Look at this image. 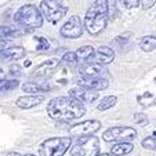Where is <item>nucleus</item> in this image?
Instances as JSON below:
<instances>
[{"label": "nucleus", "instance_id": "1a4fd4ad", "mask_svg": "<svg viewBox=\"0 0 156 156\" xmlns=\"http://www.w3.org/2000/svg\"><path fill=\"white\" fill-rule=\"evenodd\" d=\"M101 129V123L98 120H86L82 123L73 124L69 129V134L76 137H86V136H91L93 133L98 131Z\"/></svg>", "mask_w": 156, "mask_h": 156}, {"label": "nucleus", "instance_id": "7c9ffc66", "mask_svg": "<svg viewBox=\"0 0 156 156\" xmlns=\"http://www.w3.org/2000/svg\"><path fill=\"white\" fill-rule=\"evenodd\" d=\"M155 3H156V0H141L142 9H151Z\"/></svg>", "mask_w": 156, "mask_h": 156}, {"label": "nucleus", "instance_id": "72a5a7b5", "mask_svg": "<svg viewBox=\"0 0 156 156\" xmlns=\"http://www.w3.org/2000/svg\"><path fill=\"white\" fill-rule=\"evenodd\" d=\"M9 156H20L18 153H11V155H9Z\"/></svg>", "mask_w": 156, "mask_h": 156}, {"label": "nucleus", "instance_id": "412c9836", "mask_svg": "<svg viewBox=\"0 0 156 156\" xmlns=\"http://www.w3.org/2000/svg\"><path fill=\"white\" fill-rule=\"evenodd\" d=\"M77 59H83V61H90V58H94L95 51L91 46H83L76 51Z\"/></svg>", "mask_w": 156, "mask_h": 156}, {"label": "nucleus", "instance_id": "2f4dec72", "mask_svg": "<svg viewBox=\"0 0 156 156\" xmlns=\"http://www.w3.org/2000/svg\"><path fill=\"white\" fill-rule=\"evenodd\" d=\"M4 82H6V80H4V72L2 71V68H0V86L3 84Z\"/></svg>", "mask_w": 156, "mask_h": 156}, {"label": "nucleus", "instance_id": "9b49d317", "mask_svg": "<svg viewBox=\"0 0 156 156\" xmlns=\"http://www.w3.org/2000/svg\"><path fill=\"white\" fill-rule=\"evenodd\" d=\"M69 97L75 98V100L80 101V102H93L100 97V93L95 90H90V88L84 87H75L69 91Z\"/></svg>", "mask_w": 156, "mask_h": 156}, {"label": "nucleus", "instance_id": "6e6552de", "mask_svg": "<svg viewBox=\"0 0 156 156\" xmlns=\"http://www.w3.org/2000/svg\"><path fill=\"white\" fill-rule=\"evenodd\" d=\"M84 22H82L79 15H72L61 28V35L68 39H76L80 37L83 33Z\"/></svg>", "mask_w": 156, "mask_h": 156}, {"label": "nucleus", "instance_id": "4be33fe9", "mask_svg": "<svg viewBox=\"0 0 156 156\" xmlns=\"http://www.w3.org/2000/svg\"><path fill=\"white\" fill-rule=\"evenodd\" d=\"M116 104V97L115 95H108V97H104L102 100H101V102L98 104V111H106V109L112 108V106H115Z\"/></svg>", "mask_w": 156, "mask_h": 156}, {"label": "nucleus", "instance_id": "b1692460", "mask_svg": "<svg viewBox=\"0 0 156 156\" xmlns=\"http://www.w3.org/2000/svg\"><path fill=\"white\" fill-rule=\"evenodd\" d=\"M142 147L147 149H156V133H153L151 137H147L142 141Z\"/></svg>", "mask_w": 156, "mask_h": 156}, {"label": "nucleus", "instance_id": "0eeeda50", "mask_svg": "<svg viewBox=\"0 0 156 156\" xmlns=\"http://www.w3.org/2000/svg\"><path fill=\"white\" fill-rule=\"evenodd\" d=\"M102 138L106 142H131L137 138V130L127 126L111 127L102 134Z\"/></svg>", "mask_w": 156, "mask_h": 156}, {"label": "nucleus", "instance_id": "c85d7f7f", "mask_svg": "<svg viewBox=\"0 0 156 156\" xmlns=\"http://www.w3.org/2000/svg\"><path fill=\"white\" fill-rule=\"evenodd\" d=\"M120 3H123L126 7L131 9V7H137L140 3H141V0H120Z\"/></svg>", "mask_w": 156, "mask_h": 156}, {"label": "nucleus", "instance_id": "7ed1b4c3", "mask_svg": "<svg viewBox=\"0 0 156 156\" xmlns=\"http://www.w3.org/2000/svg\"><path fill=\"white\" fill-rule=\"evenodd\" d=\"M15 22L20 27L33 29V28H40L43 25V15L41 11L33 4H24L20 7V10L15 14Z\"/></svg>", "mask_w": 156, "mask_h": 156}, {"label": "nucleus", "instance_id": "6ab92c4d", "mask_svg": "<svg viewBox=\"0 0 156 156\" xmlns=\"http://www.w3.org/2000/svg\"><path fill=\"white\" fill-rule=\"evenodd\" d=\"M140 47H141L142 51H153L156 48V35H148V36H144L140 41Z\"/></svg>", "mask_w": 156, "mask_h": 156}, {"label": "nucleus", "instance_id": "a211bd4d", "mask_svg": "<svg viewBox=\"0 0 156 156\" xmlns=\"http://www.w3.org/2000/svg\"><path fill=\"white\" fill-rule=\"evenodd\" d=\"M134 149V145L131 142H118L112 147V155L115 156H124V155H129L131 151Z\"/></svg>", "mask_w": 156, "mask_h": 156}, {"label": "nucleus", "instance_id": "f8f14e48", "mask_svg": "<svg viewBox=\"0 0 156 156\" xmlns=\"http://www.w3.org/2000/svg\"><path fill=\"white\" fill-rule=\"evenodd\" d=\"M77 84L80 87L84 88H90V90H95V91H101V90H105L109 86L108 80L104 79V77H79L77 79Z\"/></svg>", "mask_w": 156, "mask_h": 156}, {"label": "nucleus", "instance_id": "473e14b6", "mask_svg": "<svg viewBox=\"0 0 156 156\" xmlns=\"http://www.w3.org/2000/svg\"><path fill=\"white\" fill-rule=\"evenodd\" d=\"M98 156H112V155H109V153H101V155H98Z\"/></svg>", "mask_w": 156, "mask_h": 156}, {"label": "nucleus", "instance_id": "9d476101", "mask_svg": "<svg viewBox=\"0 0 156 156\" xmlns=\"http://www.w3.org/2000/svg\"><path fill=\"white\" fill-rule=\"evenodd\" d=\"M59 65V59L57 58H50L47 59L46 62H43V64H40L37 66V68L35 69V71L30 73V77H35V79H47V77H50L51 75L55 72L57 66Z\"/></svg>", "mask_w": 156, "mask_h": 156}, {"label": "nucleus", "instance_id": "f704fd0d", "mask_svg": "<svg viewBox=\"0 0 156 156\" xmlns=\"http://www.w3.org/2000/svg\"><path fill=\"white\" fill-rule=\"evenodd\" d=\"M28 156H35V155H28Z\"/></svg>", "mask_w": 156, "mask_h": 156}, {"label": "nucleus", "instance_id": "423d86ee", "mask_svg": "<svg viewBox=\"0 0 156 156\" xmlns=\"http://www.w3.org/2000/svg\"><path fill=\"white\" fill-rule=\"evenodd\" d=\"M72 145V137H55L48 138L41 144V156H64Z\"/></svg>", "mask_w": 156, "mask_h": 156}, {"label": "nucleus", "instance_id": "2eb2a0df", "mask_svg": "<svg viewBox=\"0 0 156 156\" xmlns=\"http://www.w3.org/2000/svg\"><path fill=\"white\" fill-rule=\"evenodd\" d=\"M44 101V95H25V97H21L17 100V106L21 109H29L33 106L40 105Z\"/></svg>", "mask_w": 156, "mask_h": 156}, {"label": "nucleus", "instance_id": "5701e85b", "mask_svg": "<svg viewBox=\"0 0 156 156\" xmlns=\"http://www.w3.org/2000/svg\"><path fill=\"white\" fill-rule=\"evenodd\" d=\"M20 82L17 79H10V80H6L3 84L0 86V94H4L7 91H12L15 87H18Z\"/></svg>", "mask_w": 156, "mask_h": 156}, {"label": "nucleus", "instance_id": "20e7f679", "mask_svg": "<svg viewBox=\"0 0 156 156\" xmlns=\"http://www.w3.org/2000/svg\"><path fill=\"white\" fill-rule=\"evenodd\" d=\"M40 11L46 21L57 24L68 12V6L64 0H43L40 3Z\"/></svg>", "mask_w": 156, "mask_h": 156}, {"label": "nucleus", "instance_id": "f3484780", "mask_svg": "<svg viewBox=\"0 0 156 156\" xmlns=\"http://www.w3.org/2000/svg\"><path fill=\"white\" fill-rule=\"evenodd\" d=\"M22 90L27 93H29L30 95H39V93H47L50 91V87L46 84H37V83H33V82H29V83H25L22 86Z\"/></svg>", "mask_w": 156, "mask_h": 156}, {"label": "nucleus", "instance_id": "cd10ccee", "mask_svg": "<svg viewBox=\"0 0 156 156\" xmlns=\"http://www.w3.org/2000/svg\"><path fill=\"white\" fill-rule=\"evenodd\" d=\"M134 122L140 126H147L148 124V118L144 115V113H136L134 115Z\"/></svg>", "mask_w": 156, "mask_h": 156}, {"label": "nucleus", "instance_id": "ddd939ff", "mask_svg": "<svg viewBox=\"0 0 156 156\" xmlns=\"http://www.w3.org/2000/svg\"><path fill=\"white\" fill-rule=\"evenodd\" d=\"M94 59L97 61V64H100V65L111 64V62L115 59V51L111 47H108V46H101V47H98L97 50H95Z\"/></svg>", "mask_w": 156, "mask_h": 156}, {"label": "nucleus", "instance_id": "c756f323", "mask_svg": "<svg viewBox=\"0 0 156 156\" xmlns=\"http://www.w3.org/2000/svg\"><path fill=\"white\" fill-rule=\"evenodd\" d=\"M10 47H12V43L10 40H0V53H3Z\"/></svg>", "mask_w": 156, "mask_h": 156}, {"label": "nucleus", "instance_id": "bb28decb", "mask_svg": "<svg viewBox=\"0 0 156 156\" xmlns=\"http://www.w3.org/2000/svg\"><path fill=\"white\" fill-rule=\"evenodd\" d=\"M39 41L37 44V51H46L48 50V47H50V43H48V40L46 37H41V36H39V37H36Z\"/></svg>", "mask_w": 156, "mask_h": 156}, {"label": "nucleus", "instance_id": "4468645a", "mask_svg": "<svg viewBox=\"0 0 156 156\" xmlns=\"http://www.w3.org/2000/svg\"><path fill=\"white\" fill-rule=\"evenodd\" d=\"M25 50L21 46H12V47L4 50L3 53H0V61L2 62H9V61H17L20 58H24Z\"/></svg>", "mask_w": 156, "mask_h": 156}, {"label": "nucleus", "instance_id": "aec40b11", "mask_svg": "<svg viewBox=\"0 0 156 156\" xmlns=\"http://www.w3.org/2000/svg\"><path fill=\"white\" fill-rule=\"evenodd\" d=\"M21 35H22L21 30L6 25H0V40H7V37H20Z\"/></svg>", "mask_w": 156, "mask_h": 156}, {"label": "nucleus", "instance_id": "39448f33", "mask_svg": "<svg viewBox=\"0 0 156 156\" xmlns=\"http://www.w3.org/2000/svg\"><path fill=\"white\" fill-rule=\"evenodd\" d=\"M100 155V140L95 136H86L77 138L71 148V156H98Z\"/></svg>", "mask_w": 156, "mask_h": 156}, {"label": "nucleus", "instance_id": "a878e982", "mask_svg": "<svg viewBox=\"0 0 156 156\" xmlns=\"http://www.w3.org/2000/svg\"><path fill=\"white\" fill-rule=\"evenodd\" d=\"M130 36H131V32H124L123 35H119L115 39V44H118L119 47H123L124 44L127 43V40L130 39Z\"/></svg>", "mask_w": 156, "mask_h": 156}, {"label": "nucleus", "instance_id": "393cba45", "mask_svg": "<svg viewBox=\"0 0 156 156\" xmlns=\"http://www.w3.org/2000/svg\"><path fill=\"white\" fill-rule=\"evenodd\" d=\"M62 61L65 62V64L68 65H75L79 59H77V55L76 53H72V51H68V53H65L64 57H62Z\"/></svg>", "mask_w": 156, "mask_h": 156}, {"label": "nucleus", "instance_id": "dca6fc26", "mask_svg": "<svg viewBox=\"0 0 156 156\" xmlns=\"http://www.w3.org/2000/svg\"><path fill=\"white\" fill-rule=\"evenodd\" d=\"M102 72V66L100 64H87L80 69L83 77H100Z\"/></svg>", "mask_w": 156, "mask_h": 156}, {"label": "nucleus", "instance_id": "f257e3e1", "mask_svg": "<svg viewBox=\"0 0 156 156\" xmlns=\"http://www.w3.org/2000/svg\"><path fill=\"white\" fill-rule=\"evenodd\" d=\"M47 113L54 120L68 122L82 118L86 113V106L72 97H57L48 102Z\"/></svg>", "mask_w": 156, "mask_h": 156}, {"label": "nucleus", "instance_id": "f03ea898", "mask_svg": "<svg viewBox=\"0 0 156 156\" xmlns=\"http://www.w3.org/2000/svg\"><path fill=\"white\" fill-rule=\"evenodd\" d=\"M108 0H94L88 7L84 17V28L90 35H98L105 29L108 22Z\"/></svg>", "mask_w": 156, "mask_h": 156}]
</instances>
